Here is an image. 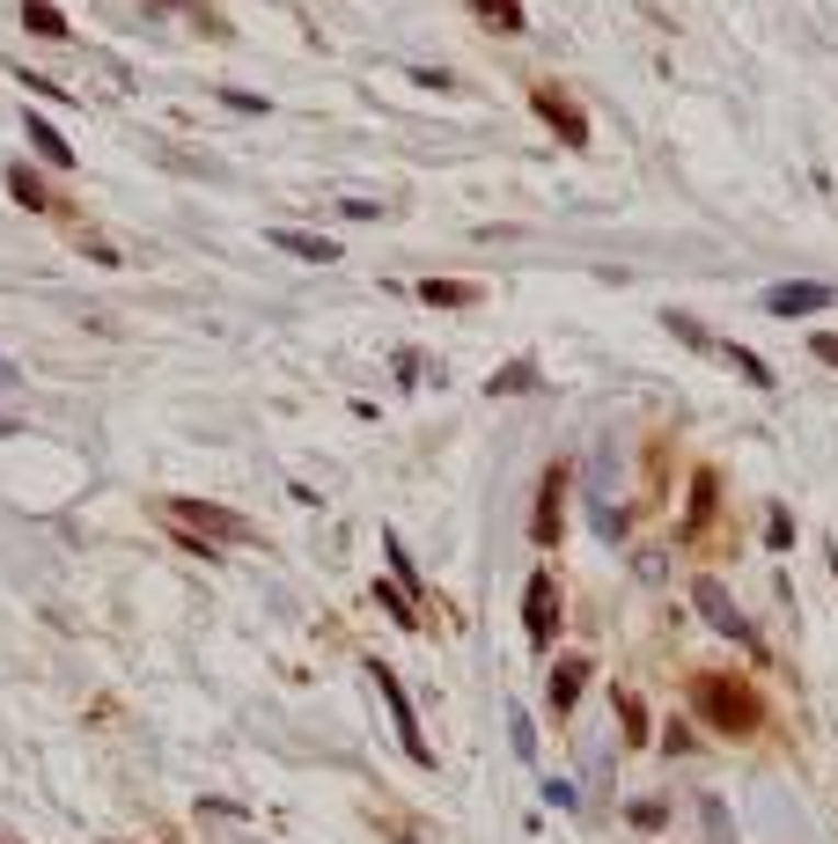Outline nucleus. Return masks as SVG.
<instances>
[{
    "label": "nucleus",
    "mask_w": 838,
    "mask_h": 844,
    "mask_svg": "<svg viewBox=\"0 0 838 844\" xmlns=\"http://www.w3.org/2000/svg\"><path fill=\"white\" fill-rule=\"evenodd\" d=\"M369 675H375V691H383V705H390L405 756H412V764H434V749H427V734H419V720H412V705H405V683H397V675L383 669V661H369Z\"/></svg>",
    "instance_id": "423d86ee"
},
{
    "label": "nucleus",
    "mask_w": 838,
    "mask_h": 844,
    "mask_svg": "<svg viewBox=\"0 0 838 844\" xmlns=\"http://www.w3.org/2000/svg\"><path fill=\"white\" fill-rule=\"evenodd\" d=\"M272 250H287V258H302V265H331L339 258V242L331 236H302V228H265Z\"/></svg>",
    "instance_id": "9d476101"
},
{
    "label": "nucleus",
    "mask_w": 838,
    "mask_h": 844,
    "mask_svg": "<svg viewBox=\"0 0 838 844\" xmlns=\"http://www.w3.org/2000/svg\"><path fill=\"white\" fill-rule=\"evenodd\" d=\"M691 603H699V617H706V625H714L721 639H736V647L758 653V631H750V617H743V609L728 603V588H721L714 573H699V580H691Z\"/></svg>",
    "instance_id": "f03ea898"
},
{
    "label": "nucleus",
    "mask_w": 838,
    "mask_h": 844,
    "mask_svg": "<svg viewBox=\"0 0 838 844\" xmlns=\"http://www.w3.org/2000/svg\"><path fill=\"white\" fill-rule=\"evenodd\" d=\"M419 301H434V309H464V301H478V287H464V280H427V287H419Z\"/></svg>",
    "instance_id": "4468645a"
},
{
    "label": "nucleus",
    "mask_w": 838,
    "mask_h": 844,
    "mask_svg": "<svg viewBox=\"0 0 838 844\" xmlns=\"http://www.w3.org/2000/svg\"><path fill=\"white\" fill-rule=\"evenodd\" d=\"M544 800H552V808H567V816H574V808H581V794H574L567 778H552V786H544Z\"/></svg>",
    "instance_id": "5701e85b"
},
{
    "label": "nucleus",
    "mask_w": 838,
    "mask_h": 844,
    "mask_svg": "<svg viewBox=\"0 0 838 844\" xmlns=\"http://www.w3.org/2000/svg\"><path fill=\"white\" fill-rule=\"evenodd\" d=\"M339 214H346V220H383V206H375V198H346Z\"/></svg>",
    "instance_id": "bb28decb"
},
{
    "label": "nucleus",
    "mask_w": 838,
    "mask_h": 844,
    "mask_svg": "<svg viewBox=\"0 0 838 844\" xmlns=\"http://www.w3.org/2000/svg\"><path fill=\"white\" fill-rule=\"evenodd\" d=\"M8 434H23V419H15V411H0V441Z\"/></svg>",
    "instance_id": "c85d7f7f"
},
{
    "label": "nucleus",
    "mask_w": 838,
    "mask_h": 844,
    "mask_svg": "<svg viewBox=\"0 0 838 844\" xmlns=\"http://www.w3.org/2000/svg\"><path fill=\"white\" fill-rule=\"evenodd\" d=\"M691 705L721 734H758V720H765V698L750 683H736V675H691Z\"/></svg>",
    "instance_id": "f257e3e1"
},
{
    "label": "nucleus",
    "mask_w": 838,
    "mask_h": 844,
    "mask_svg": "<svg viewBox=\"0 0 838 844\" xmlns=\"http://www.w3.org/2000/svg\"><path fill=\"white\" fill-rule=\"evenodd\" d=\"M765 544H772V551H788V544H794V522H788V514H772V529H765Z\"/></svg>",
    "instance_id": "393cba45"
},
{
    "label": "nucleus",
    "mask_w": 838,
    "mask_h": 844,
    "mask_svg": "<svg viewBox=\"0 0 838 844\" xmlns=\"http://www.w3.org/2000/svg\"><path fill=\"white\" fill-rule=\"evenodd\" d=\"M23 30H37V37H67V15H59L52 0H23Z\"/></svg>",
    "instance_id": "ddd939ff"
},
{
    "label": "nucleus",
    "mask_w": 838,
    "mask_h": 844,
    "mask_svg": "<svg viewBox=\"0 0 838 844\" xmlns=\"http://www.w3.org/2000/svg\"><path fill=\"white\" fill-rule=\"evenodd\" d=\"M222 103H228V111H244V118H258V111H272V103H265V96H250V89H222Z\"/></svg>",
    "instance_id": "412c9836"
},
{
    "label": "nucleus",
    "mask_w": 838,
    "mask_h": 844,
    "mask_svg": "<svg viewBox=\"0 0 838 844\" xmlns=\"http://www.w3.org/2000/svg\"><path fill=\"white\" fill-rule=\"evenodd\" d=\"M530 103H537V118L552 125V133H559V140H567L574 155L589 147V118H581V103H574L567 89H559V81H537V89H530Z\"/></svg>",
    "instance_id": "7ed1b4c3"
},
{
    "label": "nucleus",
    "mask_w": 838,
    "mask_h": 844,
    "mask_svg": "<svg viewBox=\"0 0 838 844\" xmlns=\"http://www.w3.org/2000/svg\"><path fill=\"white\" fill-rule=\"evenodd\" d=\"M530 383H537V367L522 361V367H508V375H494V383H486V389H494V397H500V389H530Z\"/></svg>",
    "instance_id": "4be33fe9"
},
{
    "label": "nucleus",
    "mask_w": 838,
    "mask_h": 844,
    "mask_svg": "<svg viewBox=\"0 0 838 844\" xmlns=\"http://www.w3.org/2000/svg\"><path fill=\"white\" fill-rule=\"evenodd\" d=\"M522 631H530V647L559 639V580L552 573H530V588H522Z\"/></svg>",
    "instance_id": "39448f33"
},
{
    "label": "nucleus",
    "mask_w": 838,
    "mask_h": 844,
    "mask_svg": "<svg viewBox=\"0 0 838 844\" xmlns=\"http://www.w3.org/2000/svg\"><path fill=\"white\" fill-rule=\"evenodd\" d=\"M15 383H23V367H15L8 353H0V389H15Z\"/></svg>",
    "instance_id": "cd10ccee"
},
{
    "label": "nucleus",
    "mask_w": 838,
    "mask_h": 844,
    "mask_svg": "<svg viewBox=\"0 0 838 844\" xmlns=\"http://www.w3.org/2000/svg\"><path fill=\"white\" fill-rule=\"evenodd\" d=\"M162 514H170L177 529H206V536H222V544H250V522L228 514V506H214V500H170Z\"/></svg>",
    "instance_id": "20e7f679"
},
{
    "label": "nucleus",
    "mask_w": 838,
    "mask_h": 844,
    "mask_svg": "<svg viewBox=\"0 0 838 844\" xmlns=\"http://www.w3.org/2000/svg\"><path fill=\"white\" fill-rule=\"evenodd\" d=\"M8 192L23 198L30 214H37V206H45V184H37V176H30V169H8Z\"/></svg>",
    "instance_id": "6ab92c4d"
},
{
    "label": "nucleus",
    "mask_w": 838,
    "mask_h": 844,
    "mask_svg": "<svg viewBox=\"0 0 838 844\" xmlns=\"http://www.w3.org/2000/svg\"><path fill=\"white\" fill-rule=\"evenodd\" d=\"M618 720H625V742H633V749L647 742V712H641V698H633V691H618Z\"/></svg>",
    "instance_id": "f3484780"
},
{
    "label": "nucleus",
    "mask_w": 838,
    "mask_h": 844,
    "mask_svg": "<svg viewBox=\"0 0 838 844\" xmlns=\"http://www.w3.org/2000/svg\"><path fill=\"white\" fill-rule=\"evenodd\" d=\"M412 81H419V89H442V96H449V89H456V81H449L442 67H412Z\"/></svg>",
    "instance_id": "a878e982"
},
{
    "label": "nucleus",
    "mask_w": 838,
    "mask_h": 844,
    "mask_svg": "<svg viewBox=\"0 0 838 844\" xmlns=\"http://www.w3.org/2000/svg\"><path fill=\"white\" fill-rule=\"evenodd\" d=\"M23 133H30V147H37V155H45L52 169H75V147H67V133H59V125H52V118H37V111H23Z\"/></svg>",
    "instance_id": "9b49d317"
},
{
    "label": "nucleus",
    "mask_w": 838,
    "mask_h": 844,
    "mask_svg": "<svg viewBox=\"0 0 838 844\" xmlns=\"http://www.w3.org/2000/svg\"><path fill=\"white\" fill-rule=\"evenodd\" d=\"M714 500H721V470H706V463H699V470H691V529H706V522H714Z\"/></svg>",
    "instance_id": "f8f14e48"
},
{
    "label": "nucleus",
    "mask_w": 838,
    "mask_h": 844,
    "mask_svg": "<svg viewBox=\"0 0 838 844\" xmlns=\"http://www.w3.org/2000/svg\"><path fill=\"white\" fill-rule=\"evenodd\" d=\"M714 353H721V361H728V367H736V375H750V383H758V389H772V367H765L758 353H743V345H714Z\"/></svg>",
    "instance_id": "dca6fc26"
},
{
    "label": "nucleus",
    "mask_w": 838,
    "mask_h": 844,
    "mask_svg": "<svg viewBox=\"0 0 838 844\" xmlns=\"http://www.w3.org/2000/svg\"><path fill=\"white\" fill-rule=\"evenodd\" d=\"M375 603L390 609V617H397V625H405V631H419V609H412V595H405V588H397V580H390V588H383V580H375Z\"/></svg>",
    "instance_id": "2eb2a0df"
},
{
    "label": "nucleus",
    "mask_w": 838,
    "mask_h": 844,
    "mask_svg": "<svg viewBox=\"0 0 838 844\" xmlns=\"http://www.w3.org/2000/svg\"><path fill=\"white\" fill-rule=\"evenodd\" d=\"M831 301H838L831 280H788V287L765 294V309H772V316H816V309H831Z\"/></svg>",
    "instance_id": "6e6552de"
},
{
    "label": "nucleus",
    "mask_w": 838,
    "mask_h": 844,
    "mask_svg": "<svg viewBox=\"0 0 838 844\" xmlns=\"http://www.w3.org/2000/svg\"><path fill=\"white\" fill-rule=\"evenodd\" d=\"M809 353H816L824 367H838V331H816V338H809Z\"/></svg>",
    "instance_id": "b1692460"
},
{
    "label": "nucleus",
    "mask_w": 838,
    "mask_h": 844,
    "mask_svg": "<svg viewBox=\"0 0 838 844\" xmlns=\"http://www.w3.org/2000/svg\"><path fill=\"white\" fill-rule=\"evenodd\" d=\"M486 23H500V30H522V0H471Z\"/></svg>",
    "instance_id": "a211bd4d"
},
{
    "label": "nucleus",
    "mask_w": 838,
    "mask_h": 844,
    "mask_svg": "<svg viewBox=\"0 0 838 844\" xmlns=\"http://www.w3.org/2000/svg\"><path fill=\"white\" fill-rule=\"evenodd\" d=\"M581 691H589V653H567L559 669L544 675V705H552V712H574Z\"/></svg>",
    "instance_id": "1a4fd4ad"
},
{
    "label": "nucleus",
    "mask_w": 838,
    "mask_h": 844,
    "mask_svg": "<svg viewBox=\"0 0 838 844\" xmlns=\"http://www.w3.org/2000/svg\"><path fill=\"white\" fill-rule=\"evenodd\" d=\"M508 734H516V756H522V764H530V756H537V727H530V720H522V712H516V720H508Z\"/></svg>",
    "instance_id": "aec40b11"
},
{
    "label": "nucleus",
    "mask_w": 838,
    "mask_h": 844,
    "mask_svg": "<svg viewBox=\"0 0 838 844\" xmlns=\"http://www.w3.org/2000/svg\"><path fill=\"white\" fill-rule=\"evenodd\" d=\"M559 529H567V470L552 463L544 484H537V522H530V536H537V544H559Z\"/></svg>",
    "instance_id": "0eeeda50"
}]
</instances>
